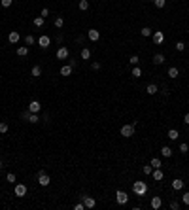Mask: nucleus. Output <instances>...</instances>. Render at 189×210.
I'll return each instance as SVG.
<instances>
[{
	"label": "nucleus",
	"instance_id": "obj_43",
	"mask_svg": "<svg viewBox=\"0 0 189 210\" xmlns=\"http://www.w3.org/2000/svg\"><path fill=\"white\" fill-rule=\"evenodd\" d=\"M100 66H102V65H100V62H99V61H95V62H91V68H93V70H100Z\"/></svg>",
	"mask_w": 189,
	"mask_h": 210
},
{
	"label": "nucleus",
	"instance_id": "obj_29",
	"mask_svg": "<svg viewBox=\"0 0 189 210\" xmlns=\"http://www.w3.org/2000/svg\"><path fill=\"white\" fill-rule=\"evenodd\" d=\"M140 34H142V36H144V38H148V36H151V34H153V30L150 29V27H144V29H142V30H140Z\"/></svg>",
	"mask_w": 189,
	"mask_h": 210
},
{
	"label": "nucleus",
	"instance_id": "obj_17",
	"mask_svg": "<svg viewBox=\"0 0 189 210\" xmlns=\"http://www.w3.org/2000/svg\"><path fill=\"white\" fill-rule=\"evenodd\" d=\"M161 155L166 157V159H170L172 157V148H170V146H163V148H161Z\"/></svg>",
	"mask_w": 189,
	"mask_h": 210
},
{
	"label": "nucleus",
	"instance_id": "obj_22",
	"mask_svg": "<svg viewBox=\"0 0 189 210\" xmlns=\"http://www.w3.org/2000/svg\"><path fill=\"white\" fill-rule=\"evenodd\" d=\"M80 55H81V61H89L91 59V49H89V47H83Z\"/></svg>",
	"mask_w": 189,
	"mask_h": 210
},
{
	"label": "nucleus",
	"instance_id": "obj_32",
	"mask_svg": "<svg viewBox=\"0 0 189 210\" xmlns=\"http://www.w3.org/2000/svg\"><path fill=\"white\" fill-rule=\"evenodd\" d=\"M132 76H134V78H142V68L134 66V68H132Z\"/></svg>",
	"mask_w": 189,
	"mask_h": 210
},
{
	"label": "nucleus",
	"instance_id": "obj_48",
	"mask_svg": "<svg viewBox=\"0 0 189 210\" xmlns=\"http://www.w3.org/2000/svg\"><path fill=\"white\" fill-rule=\"evenodd\" d=\"M161 93H163V97H169L170 91H169V87H163V91H161Z\"/></svg>",
	"mask_w": 189,
	"mask_h": 210
},
{
	"label": "nucleus",
	"instance_id": "obj_20",
	"mask_svg": "<svg viewBox=\"0 0 189 210\" xmlns=\"http://www.w3.org/2000/svg\"><path fill=\"white\" fill-rule=\"evenodd\" d=\"M17 55L19 57H27V55H29V46H19L17 47Z\"/></svg>",
	"mask_w": 189,
	"mask_h": 210
},
{
	"label": "nucleus",
	"instance_id": "obj_30",
	"mask_svg": "<svg viewBox=\"0 0 189 210\" xmlns=\"http://www.w3.org/2000/svg\"><path fill=\"white\" fill-rule=\"evenodd\" d=\"M129 62H131V65H132V66H138V65H140V57H138V55H131V59H129Z\"/></svg>",
	"mask_w": 189,
	"mask_h": 210
},
{
	"label": "nucleus",
	"instance_id": "obj_52",
	"mask_svg": "<svg viewBox=\"0 0 189 210\" xmlns=\"http://www.w3.org/2000/svg\"><path fill=\"white\" fill-rule=\"evenodd\" d=\"M0 169H2V159H0Z\"/></svg>",
	"mask_w": 189,
	"mask_h": 210
},
{
	"label": "nucleus",
	"instance_id": "obj_28",
	"mask_svg": "<svg viewBox=\"0 0 189 210\" xmlns=\"http://www.w3.org/2000/svg\"><path fill=\"white\" fill-rule=\"evenodd\" d=\"M44 17H42V15H38V17H34V27H38V29H40V27H44Z\"/></svg>",
	"mask_w": 189,
	"mask_h": 210
},
{
	"label": "nucleus",
	"instance_id": "obj_23",
	"mask_svg": "<svg viewBox=\"0 0 189 210\" xmlns=\"http://www.w3.org/2000/svg\"><path fill=\"white\" fill-rule=\"evenodd\" d=\"M150 165L153 167V169H161V167H163V163H161V159H159V157H153V159L150 161Z\"/></svg>",
	"mask_w": 189,
	"mask_h": 210
},
{
	"label": "nucleus",
	"instance_id": "obj_45",
	"mask_svg": "<svg viewBox=\"0 0 189 210\" xmlns=\"http://www.w3.org/2000/svg\"><path fill=\"white\" fill-rule=\"evenodd\" d=\"M170 208H172V210H178V208H180V202H178V201H170Z\"/></svg>",
	"mask_w": 189,
	"mask_h": 210
},
{
	"label": "nucleus",
	"instance_id": "obj_2",
	"mask_svg": "<svg viewBox=\"0 0 189 210\" xmlns=\"http://www.w3.org/2000/svg\"><path fill=\"white\" fill-rule=\"evenodd\" d=\"M38 184L42 186V187H47L51 184V178H49V174H47L44 169H42L40 172H38Z\"/></svg>",
	"mask_w": 189,
	"mask_h": 210
},
{
	"label": "nucleus",
	"instance_id": "obj_47",
	"mask_svg": "<svg viewBox=\"0 0 189 210\" xmlns=\"http://www.w3.org/2000/svg\"><path fill=\"white\" fill-rule=\"evenodd\" d=\"M55 42H57V44H62V34H61V32L55 36Z\"/></svg>",
	"mask_w": 189,
	"mask_h": 210
},
{
	"label": "nucleus",
	"instance_id": "obj_16",
	"mask_svg": "<svg viewBox=\"0 0 189 210\" xmlns=\"http://www.w3.org/2000/svg\"><path fill=\"white\" fill-rule=\"evenodd\" d=\"M72 70H74V68L70 66V65H62L61 70H59V74H61V76H70V74H72Z\"/></svg>",
	"mask_w": 189,
	"mask_h": 210
},
{
	"label": "nucleus",
	"instance_id": "obj_4",
	"mask_svg": "<svg viewBox=\"0 0 189 210\" xmlns=\"http://www.w3.org/2000/svg\"><path fill=\"white\" fill-rule=\"evenodd\" d=\"M38 46L42 47V49H47V47L51 46V38L47 36V34H42V36L38 38Z\"/></svg>",
	"mask_w": 189,
	"mask_h": 210
},
{
	"label": "nucleus",
	"instance_id": "obj_1",
	"mask_svg": "<svg viewBox=\"0 0 189 210\" xmlns=\"http://www.w3.org/2000/svg\"><path fill=\"white\" fill-rule=\"evenodd\" d=\"M132 193L136 197H144L148 193V184L146 182H132Z\"/></svg>",
	"mask_w": 189,
	"mask_h": 210
},
{
	"label": "nucleus",
	"instance_id": "obj_36",
	"mask_svg": "<svg viewBox=\"0 0 189 210\" xmlns=\"http://www.w3.org/2000/svg\"><path fill=\"white\" fill-rule=\"evenodd\" d=\"M38 121H40V116H38V114H30L29 123H38Z\"/></svg>",
	"mask_w": 189,
	"mask_h": 210
},
{
	"label": "nucleus",
	"instance_id": "obj_40",
	"mask_svg": "<svg viewBox=\"0 0 189 210\" xmlns=\"http://www.w3.org/2000/svg\"><path fill=\"white\" fill-rule=\"evenodd\" d=\"M180 151H181V153H184V155H185V153L189 151V146H187L185 142H181V144H180Z\"/></svg>",
	"mask_w": 189,
	"mask_h": 210
},
{
	"label": "nucleus",
	"instance_id": "obj_26",
	"mask_svg": "<svg viewBox=\"0 0 189 210\" xmlns=\"http://www.w3.org/2000/svg\"><path fill=\"white\" fill-rule=\"evenodd\" d=\"M53 25H55V29H62V27H65V19L62 17H57L53 21Z\"/></svg>",
	"mask_w": 189,
	"mask_h": 210
},
{
	"label": "nucleus",
	"instance_id": "obj_19",
	"mask_svg": "<svg viewBox=\"0 0 189 210\" xmlns=\"http://www.w3.org/2000/svg\"><path fill=\"white\" fill-rule=\"evenodd\" d=\"M163 62H165V55L163 53H155V55H153V65H163Z\"/></svg>",
	"mask_w": 189,
	"mask_h": 210
},
{
	"label": "nucleus",
	"instance_id": "obj_42",
	"mask_svg": "<svg viewBox=\"0 0 189 210\" xmlns=\"http://www.w3.org/2000/svg\"><path fill=\"white\" fill-rule=\"evenodd\" d=\"M29 117H30V112L29 110H25L23 114H21V119H23V121H29Z\"/></svg>",
	"mask_w": 189,
	"mask_h": 210
},
{
	"label": "nucleus",
	"instance_id": "obj_7",
	"mask_svg": "<svg viewBox=\"0 0 189 210\" xmlns=\"http://www.w3.org/2000/svg\"><path fill=\"white\" fill-rule=\"evenodd\" d=\"M81 202L85 205V208H95V205H96V201L93 197H89V195H81Z\"/></svg>",
	"mask_w": 189,
	"mask_h": 210
},
{
	"label": "nucleus",
	"instance_id": "obj_5",
	"mask_svg": "<svg viewBox=\"0 0 189 210\" xmlns=\"http://www.w3.org/2000/svg\"><path fill=\"white\" fill-rule=\"evenodd\" d=\"M115 201H117V205H127L129 202V195L119 189V191H115Z\"/></svg>",
	"mask_w": 189,
	"mask_h": 210
},
{
	"label": "nucleus",
	"instance_id": "obj_44",
	"mask_svg": "<svg viewBox=\"0 0 189 210\" xmlns=\"http://www.w3.org/2000/svg\"><path fill=\"white\" fill-rule=\"evenodd\" d=\"M74 210H85V205H83V202H76V205H74Z\"/></svg>",
	"mask_w": 189,
	"mask_h": 210
},
{
	"label": "nucleus",
	"instance_id": "obj_6",
	"mask_svg": "<svg viewBox=\"0 0 189 210\" xmlns=\"http://www.w3.org/2000/svg\"><path fill=\"white\" fill-rule=\"evenodd\" d=\"M68 57H70V51H68V47L61 46L59 49H57V59H59V61H65V59H68Z\"/></svg>",
	"mask_w": 189,
	"mask_h": 210
},
{
	"label": "nucleus",
	"instance_id": "obj_25",
	"mask_svg": "<svg viewBox=\"0 0 189 210\" xmlns=\"http://www.w3.org/2000/svg\"><path fill=\"white\" fill-rule=\"evenodd\" d=\"M25 44L27 46H32V44H38V40L32 36V34H29V36H25Z\"/></svg>",
	"mask_w": 189,
	"mask_h": 210
},
{
	"label": "nucleus",
	"instance_id": "obj_46",
	"mask_svg": "<svg viewBox=\"0 0 189 210\" xmlns=\"http://www.w3.org/2000/svg\"><path fill=\"white\" fill-rule=\"evenodd\" d=\"M40 15L44 17V19H46V17H49V10H47V8H44V10L40 11Z\"/></svg>",
	"mask_w": 189,
	"mask_h": 210
},
{
	"label": "nucleus",
	"instance_id": "obj_35",
	"mask_svg": "<svg viewBox=\"0 0 189 210\" xmlns=\"http://www.w3.org/2000/svg\"><path fill=\"white\" fill-rule=\"evenodd\" d=\"M153 4H155V8H165V4H166V0H153Z\"/></svg>",
	"mask_w": 189,
	"mask_h": 210
},
{
	"label": "nucleus",
	"instance_id": "obj_49",
	"mask_svg": "<svg viewBox=\"0 0 189 210\" xmlns=\"http://www.w3.org/2000/svg\"><path fill=\"white\" fill-rule=\"evenodd\" d=\"M76 42H78V44H83V42H85V36H78V38H76Z\"/></svg>",
	"mask_w": 189,
	"mask_h": 210
},
{
	"label": "nucleus",
	"instance_id": "obj_39",
	"mask_svg": "<svg viewBox=\"0 0 189 210\" xmlns=\"http://www.w3.org/2000/svg\"><path fill=\"white\" fill-rule=\"evenodd\" d=\"M11 4H13V0H0V6H2V8H10Z\"/></svg>",
	"mask_w": 189,
	"mask_h": 210
},
{
	"label": "nucleus",
	"instance_id": "obj_14",
	"mask_svg": "<svg viewBox=\"0 0 189 210\" xmlns=\"http://www.w3.org/2000/svg\"><path fill=\"white\" fill-rule=\"evenodd\" d=\"M151 176H153V180H155V182H161V180L165 178V174H163V170H161V169H153L151 170Z\"/></svg>",
	"mask_w": 189,
	"mask_h": 210
},
{
	"label": "nucleus",
	"instance_id": "obj_10",
	"mask_svg": "<svg viewBox=\"0 0 189 210\" xmlns=\"http://www.w3.org/2000/svg\"><path fill=\"white\" fill-rule=\"evenodd\" d=\"M13 191H15L17 197H25V195H27V186L25 184H15V189H13Z\"/></svg>",
	"mask_w": 189,
	"mask_h": 210
},
{
	"label": "nucleus",
	"instance_id": "obj_41",
	"mask_svg": "<svg viewBox=\"0 0 189 210\" xmlns=\"http://www.w3.org/2000/svg\"><path fill=\"white\" fill-rule=\"evenodd\" d=\"M176 51H185V44L184 42H176Z\"/></svg>",
	"mask_w": 189,
	"mask_h": 210
},
{
	"label": "nucleus",
	"instance_id": "obj_9",
	"mask_svg": "<svg viewBox=\"0 0 189 210\" xmlns=\"http://www.w3.org/2000/svg\"><path fill=\"white\" fill-rule=\"evenodd\" d=\"M40 110H42V104L38 100H30V104H29V112L30 114H40Z\"/></svg>",
	"mask_w": 189,
	"mask_h": 210
},
{
	"label": "nucleus",
	"instance_id": "obj_31",
	"mask_svg": "<svg viewBox=\"0 0 189 210\" xmlns=\"http://www.w3.org/2000/svg\"><path fill=\"white\" fill-rule=\"evenodd\" d=\"M8 131H10V125L6 123V121H0V132H2V135H6Z\"/></svg>",
	"mask_w": 189,
	"mask_h": 210
},
{
	"label": "nucleus",
	"instance_id": "obj_11",
	"mask_svg": "<svg viewBox=\"0 0 189 210\" xmlns=\"http://www.w3.org/2000/svg\"><path fill=\"white\" fill-rule=\"evenodd\" d=\"M150 206H151L153 210H159L161 206H163V199H161V197H151V202H150Z\"/></svg>",
	"mask_w": 189,
	"mask_h": 210
},
{
	"label": "nucleus",
	"instance_id": "obj_53",
	"mask_svg": "<svg viewBox=\"0 0 189 210\" xmlns=\"http://www.w3.org/2000/svg\"><path fill=\"white\" fill-rule=\"evenodd\" d=\"M150 2H153V0H150Z\"/></svg>",
	"mask_w": 189,
	"mask_h": 210
},
{
	"label": "nucleus",
	"instance_id": "obj_13",
	"mask_svg": "<svg viewBox=\"0 0 189 210\" xmlns=\"http://www.w3.org/2000/svg\"><path fill=\"white\" fill-rule=\"evenodd\" d=\"M19 32L17 30H11L10 34H8V40H10V44H19Z\"/></svg>",
	"mask_w": 189,
	"mask_h": 210
},
{
	"label": "nucleus",
	"instance_id": "obj_51",
	"mask_svg": "<svg viewBox=\"0 0 189 210\" xmlns=\"http://www.w3.org/2000/svg\"><path fill=\"white\" fill-rule=\"evenodd\" d=\"M68 65H70V66H72V68H76V65H78V62H76L74 59H70V62H68Z\"/></svg>",
	"mask_w": 189,
	"mask_h": 210
},
{
	"label": "nucleus",
	"instance_id": "obj_27",
	"mask_svg": "<svg viewBox=\"0 0 189 210\" xmlns=\"http://www.w3.org/2000/svg\"><path fill=\"white\" fill-rule=\"evenodd\" d=\"M169 138H170V140H178V138H180V132H178L176 129H170V131H169Z\"/></svg>",
	"mask_w": 189,
	"mask_h": 210
},
{
	"label": "nucleus",
	"instance_id": "obj_24",
	"mask_svg": "<svg viewBox=\"0 0 189 210\" xmlns=\"http://www.w3.org/2000/svg\"><path fill=\"white\" fill-rule=\"evenodd\" d=\"M169 76H170L172 80H174V78H178V76H180V70H178L176 66H170V68H169Z\"/></svg>",
	"mask_w": 189,
	"mask_h": 210
},
{
	"label": "nucleus",
	"instance_id": "obj_33",
	"mask_svg": "<svg viewBox=\"0 0 189 210\" xmlns=\"http://www.w3.org/2000/svg\"><path fill=\"white\" fill-rule=\"evenodd\" d=\"M80 10L81 11H87L89 10V2H87V0H80Z\"/></svg>",
	"mask_w": 189,
	"mask_h": 210
},
{
	"label": "nucleus",
	"instance_id": "obj_3",
	"mask_svg": "<svg viewBox=\"0 0 189 210\" xmlns=\"http://www.w3.org/2000/svg\"><path fill=\"white\" fill-rule=\"evenodd\" d=\"M134 125L132 123H127V125H123V127L119 129V132H121V136H125V138H131L132 135H134Z\"/></svg>",
	"mask_w": 189,
	"mask_h": 210
},
{
	"label": "nucleus",
	"instance_id": "obj_38",
	"mask_svg": "<svg viewBox=\"0 0 189 210\" xmlns=\"http://www.w3.org/2000/svg\"><path fill=\"white\" fill-rule=\"evenodd\" d=\"M6 180H8L10 184H15V182H17V178H15V174H13V172H10L8 176H6Z\"/></svg>",
	"mask_w": 189,
	"mask_h": 210
},
{
	"label": "nucleus",
	"instance_id": "obj_34",
	"mask_svg": "<svg viewBox=\"0 0 189 210\" xmlns=\"http://www.w3.org/2000/svg\"><path fill=\"white\" fill-rule=\"evenodd\" d=\"M151 170H153V167H151V165H144V167H142V172L146 174V176H150Z\"/></svg>",
	"mask_w": 189,
	"mask_h": 210
},
{
	"label": "nucleus",
	"instance_id": "obj_37",
	"mask_svg": "<svg viewBox=\"0 0 189 210\" xmlns=\"http://www.w3.org/2000/svg\"><path fill=\"white\" fill-rule=\"evenodd\" d=\"M181 202H184L185 206H189V191H185L184 195H181Z\"/></svg>",
	"mask_w": 189,
	"mask_h": 210
},
{
	"label": "nucleus",
	"instance_id": "obj_18",
	"mask_svg": "<svg viewBox=\"0 0 189 210\" xmlns=\"http://www.w3.org/2000/svg\"><path fill=\"white\" fill-rule=\"evenodd\" d=\"M146 93H148V95H157V93H159L157 83H150V85L146 87Z\"/></svg>",
	"mask_w": 189,
	"mask_h": 210
},
{
	"label": "nucleus",
	"instance_id": "obj_50",
	"mask_svg": "<svg viewBox=\"0 0 189 210\" xmlns=\"http://www.w3.org/2000/svg\"><path fill=\"white\" fill-rule=\"evenodd\" d=\"M184 123H185V125H189V112H187V114L184 116Z\"/></svg>",
	"mask_w": 189,
	"mask_h": 210
},
{
	"label": "nucleus",
	"instance_id": "obj_12",
	"mask_svg": "<svg viewBox=\"0 0 189 210\" xmlns=\"http://www.w3.org/2000/svg\"><path fill=\"white\" fill-rule=\"evenodd\" d=\"M151 38H153V42H155V44L159 46V44H163V40H165V34L161 32V30H155L151 34Z\"/></svg>",
	"mask_w": 189,
	"mask_h": 210
},
{
	"label": "nucleus",
	"instance_id": "obj_15",
	"mask_svg": "<svg viewBox=\"0 0 189 210\" xmlns=\"http://www.w3.org/2000/svg\"><path fill=\"white\" fill-rule=\"evenodd\" d=\"M172 189H174V191H180V189H184V180H180V178L172 180Z\"/></svg>",
	"mask_w": 189,
	"mask_h": 210
},
{
	"label": "nucleus",
	"instance_id": "obj_21",
	"mask_svg": "<svg viewBox=\"0 0 189 210\" xmlns=\"http://www.w3.org/2000/svg\"><path fill=\"white\" fill-rule=\"evenodd\" d=\"M30 74L34 76V78H40V76H42V66L40 65H34L32 70H30Z\"/></svg>",
	"mask_w": 189,
	"mask_h": 210
},
{
	"label": "nucleus",
	"instance_id": "obj_8",
	"mask_svg": "<svg viewBox=\"0 0 189 210\" xmlns=\"http://www.w3.org/2000/svg\"><path fill=\"white\" fill-rule=\"evenodd\" d=\"M87 38H89L91 42H99V40H100V32L96 30V29H89V30H87Z\"/></svg>",
	"mask_w": 189,
	"mask_h": 210
}]
</instances>
